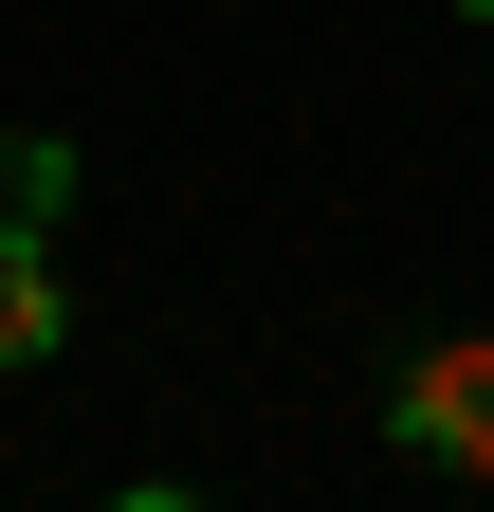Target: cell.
Instances as JSON below:
<instances>
[{
    "instance_id": "cell-1",
    "label": "cell",
    "mask_w": 494,
    "mask_h": 512,
    "mask_svg": "<svg viewBox=\"0 0 494 512\" xmlns=\"http://www.w3.org/2000/svg\"><path fill=\"white\" fill-rule=\"evenodd\" d=\"M385 439H403V458H440V476H476V494H494V330H458V348H421V366L385 384Z\"/></svg>"
},
{
    "instance_id": "cell-2",
    "label": "cell",
    "mask_w": 494,
    "mask_h": 512,
    "mask_svg": "<svg viewBox=\"0 0 494 512\" xmlns=\"http://www.w3.org/2000/svg\"><path fill=\"white\" fill-rule=\"evenodd\" d=\"M74 348V293H55V238L0 220V366H55Z\"/></svg>"
},
{
    "instance_id": "cell-3",
    "label": "cell",
    "mask_w": 494,
    "mask_h": 512,
    "mask_svg": "<svg viewBox=\"0 0 494 512\" xmlns=\"http://www.w3.org/2000/svg\"><path fill=\"white\" fill-rule=\"evenodd\" d=\"M476 19H494V0H476Z\"/></svg>"
}]
</instances>
